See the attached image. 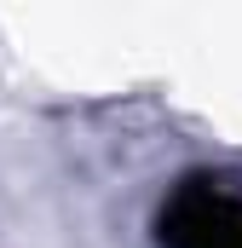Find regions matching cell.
<instances>
[{
	"label": "cell",
	"instance_id": "obj_1",
	"mask_svg": "<svg viewBox=\"0 0 242 248\" xmlns=\"http://www.w3.org/2000/svg\"><path fill=\"white\" fill-rule=\"evenodd\" d=\"M162 248H242V190L184 179L162 208Z\"/></svg>",
	"mask_w": 242,
	"mask_h": 248
}]
</instances>
